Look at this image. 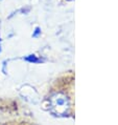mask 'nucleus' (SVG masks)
Returning <instances> with one entry per match:
<instances>
[{
	"label": "nucleus",
	"instance_id": "obj_1",
	"mask_svg": "<svg viewBox=\"0 0 118 125\" xmlns=\"http://www.w3.org/2000/svg\"><path fill=\"white\" fill-rule=\"evenodd\" d=\"M51 108L57 114H64L67 107V97L61 93H57L50 97Z\"/></svg>",
	"mask_w": 118,
	"mask_h": 125
},
{
	"label": "nucleus",
	"instance_id": "obj_2",
	"mask_svg": "<svg viewBox=\"0 0 118 125\" xmlns=\"http://www.w3.org/2000/svg\"><path fill=\"white\" fill-rule=\"evenodd\" d=\"M39 33H40V29H36V31H34V37H37L38 35H39Z\"/></svg>",
	"mask_w": 118,
	"mask_h": 125
}]
</instances>
